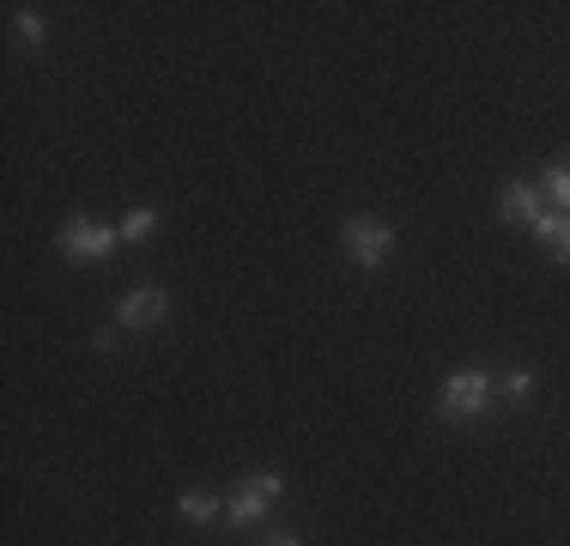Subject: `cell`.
Returning a JSON list of instances; mask_svg holds the SVG:
<instances>
[{"label": "cell", "instance_id": "ba28073f", "mask_svg": "<svg viewBox=\"0 0 570 546\" xmlns=\"http://www.w3.org/2000/svg\"><path fill=\"white\" fill-rule=\"evenodd\" d=\"M540 195H547L552 213H570V153H559L547 164V176H540Z\"/></svg>", "mask_w": 570, "mask_h": 546}, {"label": "cell", "instance_id": "3957f363", "mask_svg": "<svg viewBox=\"0 0 570 546\" xmlns=\"http://www.w3.org/2000/svg\"><path fill=\"white\" fill-rule=\"evenodd\" d=\"M341 243H346L352 267L376 273V267H389V255H395V225H383V218H346Z\"/></svg>", "mask_w": 570, "mask_h": 546}, {"label": "cell", "instance_id": "7c38bea8", "mask_svg": "<svg viewBox=\"0 0 570 546\" xmlns=\"http://www.w3.org/2000/svg\"><path fill=\"white\" fill-rule=\"evenodd\" d=\"M498 394H504V401H528V394H534V377H528V371H504V377H498Z\"/></svg>", "mask_w": 570, "mask_h": 546}, {"label": "cell", "instance_id": "5bb4252c", "mask_svg": "<svg viewBox=\"0 0 570 546\" xmlns=\"http://www.w3.org/2000/svg\"><path fill=\"white\" fill-rule=\"evenodd\" d=\"M267 546H297V535H274V540H267Z\"/></svg>", "mask_w": 570, "mask_h": 546}, {"label": "cell", "instance_id": "6da1fadb", "mask_svg": "<svg viewBox=\"0 0 570 546\" xmlns=\"http://www.w3.org/2000/svg\"><path fill=\"white\" fill-rule=\"evenodd\" d=\"M492 394H498V377L492 371H455L438 394V413L450 426H468V419H485L492 413Z\"/></svg>", "mask_w": 570, "mask_h": 546}, {"label": "cell", "instance_id": "277c9868", "mask_svg": "<svg viewBox=\"0 0 570 546\" xmlns=\"http://www.w3.org/2000/svg\"><path fill=\"white\" fill-rule=\"evenodd\" d=\"M285 491L279 474H249L237 491L225 498V516H230V528H249V523H262L267 510H274V498Z\"/></svg>", "mask_w": 570, "mask_h": 546}, {"label": "cell", "instance_id": "8992f818", "mask_svg": "<svg viewBox=\"0 0 570 546\" xmlns=\"http://www.w3.org/2000/svg\"><path fill=\"white\" fill-rule=\"evenodd\" d=\"M540 213H547V195H540V183H504V195H498V218H504V225L534 231Z\"/></svg>", "mask_w": 570, "mask_h": 546}, {"label": "cell", "instance_id": "5b68a950", "mask_svg": "<svg viewBox=\"0 0 570 546\" xmlns=\"http://www.w3.org/2000/svg\"><path fill=\"white\" fill-rule=\"evenodd\" d=\"M165 316H170V298L158 285H128L116 304V328H158Z\"/></svg>", "mask_w": 570, "mask_h": 546}, {"label": "cell", "instance_id": "9c48e42d", "mask_svg": "<svg viewBox=\"0 0 570 546\" xmlns=\"http://www.w3.org/2000/svg\"><path fill=\"white\" fill-rule=\"evenodd\" d=\"M176 510H183L188 523H219V516H225V498H219V491H207V486H188L183 498H176Z\"/></svg>", "mask_w": 570, "mask_h": 546}, {"label": "cell", "instance_id": "30bf717a", "mask_svg": "<svg viewBox=\"0 0 570 546\" xmlns=\"http://www.w3.org/2000/svg\"><path fill=\"white\" fill-rule=\"evenodd\" d=\"M158 231V207H128V218H121V243H146Z\"/></svg>", "mask_w": 570, "mask_h": 546}, {"label": "cell", "instance_id": "52a82bcc", "mask_svg": "<svg viewBox=\"0 0 570 546\" xmlns=\"http://www.w3.org/2000/svg\"><path fill=\"white\" fill-rule=\"evenodd\" d=\"M534 243L552 255V262L570 267V213H552V207L540 213V218H534Z\"/></svg>", "mask_w": 570, "mask_h": 546}, {"label": "cell", "instance_id": "7a4b0ae2", "mask_svg": "<svg viewBox=\"0 0 570 546\" xmlns=\"http://www.w3.org/2000/svg\"><path fill=\"white\" fill-rule=\"evenodd\" d=\"M116 243H121V225H104V218H67V225H61V255L73 267L110 262Z\"/></svg>", "mask_w": 570, "mask_h": 546}, {"label": "cell", "instance_id": "8fae6325", "mask_svg": "<svg viewBox=\"0 0 570 546\" xmlns=\"http://www.w3.org/2000/svg\"><path fill=\"white\" fill-rule=\"evenodd\" d=\"M12 31L24 37L31 49H43V37H49V25H43V12H12Z\"/></svg>", "mask_w": 570, "mask_h": 546}, {"label": "cell", "instance_id": "4fadbf2b", "mask_svg": "<svg viewBox=\"0 0 570 546\" xmlns=\"http://www.w3.org/2000/svg\"><path fill=\"white\" fill-rule=\"evenodd\" d=\"M116 340H121V328H98V334H91V352H104V359H110Z\"/></svg>", "mask_w": 570, "mask_h": 546}]
</instances>
